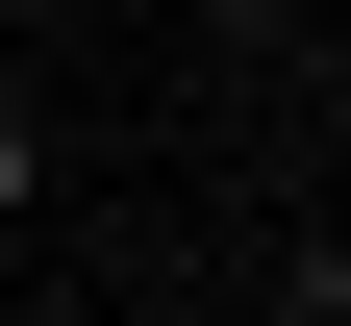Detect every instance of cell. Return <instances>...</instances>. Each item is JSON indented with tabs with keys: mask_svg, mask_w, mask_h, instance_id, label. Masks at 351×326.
I'll return each mask as SVG.
<instances>
[{
	"mask_svg": "<svg viewBox=\"0 0 351 326\" xmlns=\"http://www.w3.org/2000/svg\"><path fill=\"white\" fill-rule=\"evenodd\" d=\"M301 326H351V176H326V251H301Z\"/></svg>",
	"mask_w": 351,
	"mask_h": 326,
	"instance_id": "obj_2",
	"label": "cell"
},
{
	"mask_svg": "<svg viewBox=\"0 0 351 326\" xmlns=\"http://www.w3.org/2000/svg\"><path fill=\"white\" fill-rule=\"evenodd\" d=\"M51 176H75V126L25 101V75H0V226H51Z\"/></svg>",
	"mask_w": 351,
	"mask_h": 326,
	"instance_id": "obj_1",
	"label": "cell"
}]
</instances>
